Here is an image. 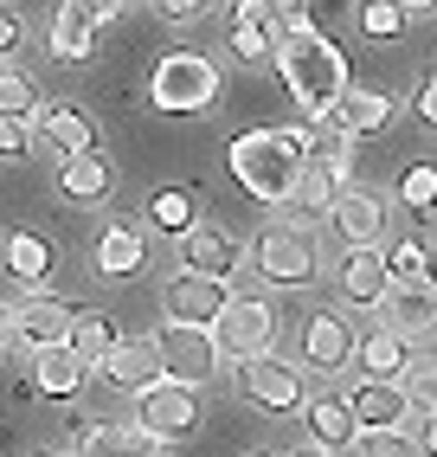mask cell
I'll use <instances>...</instances> for the list:
<instances>
[{"label": "cell", "mask_w": 437, "mask_h": 457, "mask_svg": "<svg viewBox=\"0 0 437 457\" xmlns=\"http://www.w3.org/2000/svg\"><path fill=\"white\" fill-rule=\"evenodd\" d=\"M276 65H284L296 104L309 116H328V104L341 97V84H348V52L328 33H316V26H290V33L276 39Z\"/></svg>", "instance_id": "obj_1"}, {"label": "cell", "mask_w": 437, "mask_h": 457, "mask_svg": "<svg viewBox=\"0 0 437 457\" xmlns=\"http://www.w3.org/2000/svg\"><path fill=\"white\" fill-rule=\"evenodd\" d=\"M302 162H309V129H251L232 142V174L258 200H290Z\"/></svg>", "instance_id": "obj_2"}, {"label": "cell", "mask_w": 437, "mask_h": 457, "mask_svg": "<svg viewBox=\"0 0 437 457\" xmlns=\"http://www.w3.org/2000/svg\"><path fill=\"white\" fill-rule=\"evenodd\" d=\"M212 97H218V65L206 52H168L148 78V104L168 116H200L212 110Z\"/></svg>", "instance_id": "obj_3"}, {"label": "cell", "mask_w": 437, "mask_h": 457, "mask_svg": "<svg viewBox=\"0 0 437 457\" xmlns=\"http://www.w3.org/2000/svg\"><path fill=\"white\" fill-rule=\"evenodd\" d=\"M316 232H309V220H270L264 232H258V245H251V264L264 270L270 284H284V290H296V284H309L316 278Z\"/></svg>", "instance_id": "obj_4"}, {"label": "cell", "mask_w": 437, "mask_h": 457, "mask_svg": "<svg viewBox=\"0 0 437 457\" xmlns=\"http://www.w3.org/2000/svg\"><path fill=\"white\" fill-rule=\"evenodd\" d=\"M212 348L226 361H258L276 348V310L258 296H226V310L212 316Z\"/></svg>", "instance_id": "obj_5"}, {"label": "cell", "mask_w": 437, "mask_h": 457, "mask_svg": "<svg viewBox=\"0 0 437 457\" xmlns=\"http://www.w3.org/2000/svg\"><path fill=\"white\" fill-rule=\"evenodd\" d=\"M200 425V400H194V386H180V380H154L136 393V432L154 438V445H180L186 432Z\"/></svg>", "instance_id": "obj_6"}, {"label": "cell", "mask_w": 437, "mask_h": 457, "mask_svg": "<svg viewBox=\"0 0 437 457\" xmlns=\"http://www.w3.org/2000/svg\"><path fill=\"white\" fill-rule=\"evenodd\" d=\"M161 348V380H180V386H206L218 374V348H212V328H194V322H168L154 335Z\"/></svg>", "instance_id": "obj_7"}, {"label": "cell", "mask_w": 437, "mask_h": 457, "mask_svg": "<svg viewBox=\"0 0 437 457\" xmlns=\"http://www.w3.org/2000/svg\"><path fill=\"white\" fill-rule=\"evenodd\" d=\"M238 393L264 412H296L302 406V374L276 354H258V361H238Z\"/></svg>", "instance_id": "obj_8"}, {"label": "cell", "mask_w": 437, "mask_h": 457, "mask_svg": "<svg viewBox=\"0 0 437 457\" xmlns=\"http://www.w3.org/2000/svg\"><path fill=\"white\" fill-rule=\"evenodd\" d=\"M161 310H168V322L212 328V316L226 310V284H218V278H194V270H180V278L161 290Z\"/></svg>", "instance_id": "obj_9"}, {"label": "cell", "mask_w": 437, "mask_h": 457, "mask_svg": "<svg viewBox=\"0 0 437 457\" xmlns=\"http://www.w3.org/2000/svg\"><path fill=\"white\" fill-rule=\"evenodd\" d=\"M348 354H354L348 316H341V310H316V316H309V328H302V361H309L316 374H341V368H348Z\"/></svg>", "instance_id": "obj_10"}, {"label": "cell", "mask_w": 437, "mask_h": 457, "mask_svg": "<svg viewBox=\"0 0 437 457\" xmlns=\"http://www.w3.org/2000/svg\"><path fill=\"white\" fill-rule=\"evenodd\" d=\"M334 290L348 303H360V310H380V296L392 290L380 245H348V258H341V270H334Z\"/></svg>", "instance_id": "obj_11"}, {"label": "cell", "mask_w": 437, "mask_h": 457, "mask_svg": "<svg viewBox=\"0 0 437 457\" xmlns=\"http://www.w3.org/2000/svg\"><path fill=\"white\" fill-rule=\"evenodd\" d=\"M328 220H334V232L348 238V245H380V238H386V200L348 187V194L328 200Z\"/></svg>", "instance_id": "obj_12"}, {"label": "cell", "mask_w": 437, "mask_h": 457, "mask_svg": "<svg viewBox=\"0 0 437 457\" xmlns=\"http://www.w3.org/2000/svg\"><path fill=\"white\" fill-rule=\"evenodd\" d=\"M103 380L110 386H129V393H142V386H154L161 380V348H154V335H129V342H116L103 361Z\"/></svg>", "instance_id": "obj_13"}, {"label": "cell", "mask_w": 437, "mask_h": 457, "mask_svg": "<svg viewBox=\"0 0 437 457\" xmlns=\"http://www.w3.org/2000/svg\"><path fill=\"white\" fill-rule=\"evenodd\" d=\"M386 116H392V97L373 84H341V97L328 104V123L341 136H373V129H386Z\"/></svg>", "instance_id": "obj_14"}, {"label": "cell", "mask_w": 437, "mask_h": 457, "mask_svg": "<svg viewBox=\"0 0 437 457\" xmlns=\"http://www.w3.org/2000/svg\"><path fill=\"white\" fill-rule=\"evenodd\" d=\"M71 310H78V303H58V296H26V303H13V342H26V348L65 342Z\"/></svg>", "instance_id": "obj_15"}, {"label": "cell", "mask_w": 437, "mask_h": 457, "mask_svg": "<svg viewBox=\"0 0 437 457\" xmlns=\"http://www.w3.org/2000/svg\"><path fill=\"white\" fill-rule=\"evenodd\" d=\"M186 245H180V258H186V270H194V278H218L226 284L232 270H238V238L232 232H218V226H194V232H180Z\"/></svg>", "instance_id": "obj_16"}, {"label": "cell", "mask_w": 437, "mask_h": 457, "mask_svg": "<svg viewBox=\"0 0 437 457\" xmlns=\"http://www.w3.org/2000/svg\"><path fill=\"white\" fill-rule=\"evenodd\" d=\"M348 412H354L360 432H392L412 406H405V386H399V380H360V386L348 393Z\"/></svg>", "instance_id": "obj_17"}, {"label": "cell", "mask_w": 437, "mask_h": 457, "mask_svg": "<svg viewBox=\"0 0 437 457\" xmlns=\"http://www.w3.org/2000/svg\"><path fill=\"white\" fill-rule=\"evenodd\" d=\"M97 13L84 7V0H58V13H52V52L58 58H71V65H84V58H97Z\"/></svg>", "instance_id": "obj_18"}, {"label": "cell", "mask_w": 437, "mask_h": 457, "mask_svg": "<svg viewBox=\"0 0 437 457\" xmlns=\"http://www.w3.org/2000/svg\"><path fill=\"white\" fill-rule=\"evenodd\" d=\"M84 361L65 348V342H52V348H33V393H52V400H78L84 393Z\"/></svg>", "instance_id": "obj_19"}, {"label": "cell", "mask_w": 437, "mask_h": 457, "mask_svg": "<svg viewBox=\"0 0 437 457\" xmlns=\"http://www.w3.org/2000/svg\"><path fill=\"white\" fill-rule=\"evenodd\" d=\"M348 361H354L367 380H399L405 368H412V354H405V335H392V328H367Z\"/></svg>", "instance_id": "obj_20"}, {"label": "cell", "mask_w": 437, "mask_h": 457, "mask_svg": "<svg viewBox=\"0 0 437 457\" xmlns=\"http://www.w3.org/2000/svg\"><path fill=\"white\" fill-rule=\"evenodd\" d=\"M45 142L58 155H97V123H90L78 104H52L45 110Z\"/></svg>", "instance_id": "obj_21"}, {"label": "cell", "mask_w": 437, "mask_h": 457, "mask_svg": "<svg viewBox=\"0 0 437 457\" xmlns=\"http://www.w3.org/2000/svg\"><path fill=\"white\" fill-rule=\"evenodd\" d=\"M302 419H309V438H316L322 451H341V445H354V412H348V400H334V393H322V400H309L302 406Z\"/></svg>", "instance_id": "obj_22"}, {"label": "cell", "mask_w": 437, "mask_h": 457, "mask_svg": "<svg viewBox=\"0 0 437 457\" xmlns=\"http://www.w3.org/2000/svg\"><path fill=\"white\" fill-rule=\"evenodd\" d=\"M71 457H161V445L142 432H116V425H84Z\"/></svg>", "instance_id": "obj_23"}, {"label": "cell", "mask_w": 437, "mask_h": 457, "mask_svg": "<svg viewBox=\"0 0 437 457\" xmlns=\"http://www.w3.org/2000/svg\"><path fill=\"white\" fill-rule=\"evenodd\" d=\"M142 264H148V245H142L136 226H110L97 238V270H103V278H136Z\"/></svg>", "instance_id": "obj_24"}, {"label": "cell", "mask_w": 437, "mask_h": 457, "mask_svg": "<svg viewBox=\"0 0 437 457\" xmlns=\"http://www.w3.org/2000/svg\"><path fill=\"white\" fill-rule=\"evenodd\" d=\"M386 310H392V335H431V284H399V290H386L380 296Z\"/></svg>", "instance_id": "obj_25"}, {"label": "cell", "mask_w": 437, "mask_h": 457, "mask_svg": "<svg viewBox=\"0 0 437 457\" xmlns=\"http://www.w3.org/2000/svg\"><path fill=\"white\" fill-rule=\"evenodd\" d=\"M7 270H13V284H45L52 278V245L39 232H7Z\"/></svg>", "instance_id": "obj_26"}, {"label": "cell", "mask_w": 437, "mask_h": 457, "mask_svg": "<svg viewBox=\"0 0 437 457\" xmlns=\"http://www.w3.org/2000/svg\"><path fill=\"white\" fill-rule=\"evenodd\" d=\"M110 187L116 180H110L103 155H65V168H58V194L65 200H103Z\"/></svg>", "instance_id": "obj_27"}, {"label": "cell", "mask_w": 437, "mask_h": 457, "mask_svg": "<svg viewBox=\"0 0 437 457\" xmlns=\"http://www.w3.org/2000/svg\"><path fill=\"white\" fill-rule=\"evenodd\" d=\"M65 348L84 361V368H97V361L116 348V328L97 316V310H71V328H65Z\"/></svg>", "instance_id": "obj_28"}, {"label": "cell", "mask_w": 437, "mask_h": 457, "mask_svg": "<svg viewBox=\"0 0 437 457\" xmlns=\"http://www.w3.org/2000/svg\"><path fill=\"white\" fill-rule=\"evenodd\" d=\"M341 194V180L328 174V168H316V162H302V174H296V187H290V200L302 206V220H316V212H328V200Z\"/></svg>", "instance_id": "obj_29"}, {"label": "cell", "mask_w": 437, "mask_h": 457, "mask_svg": "<svg viewBox=\"0 0 437 457\" xmlns=\"http://www.w3.org/2000/svg\"><path fill=\"white\" fill-rule=\"evenodd\" d=\"M148 226H161V232H194V194H186V187L148 194Z\"/></svg>", "instance_id": "obj_30"}, {"label": "cell", "mask_w": 437, "mask_h": 457, "mask_svg": "<svg viewBox=\"0 0 437 457\" xmlns=\"http://www.w3.org/2000/svg\"><path fill=\"white\" fill-rule=\"evenodd\" d=\"M290 26L276 20V26H232V52L244 58V65H270L276 58V39H284Z\"/></svg>", "instance_id": "obj_31"}, {"label": "cell", "mask_w": 437, "mask_h": 457, "mask_svg": "<svg viewBox=\"0 0 437 457\" xmlns=\"http://www.w3.org/2000/svg\"><path fill=\"white\" fill-rule=\"evenodd\" d=\"M380 258H386V278L392 284H431V252L418 245V238H405V245H392Z\"/></svg>", "instance_id": "obj_32"}, {"label": "cell", "mask_w": 437, "mask_h": 457, "mask_svg": "<svg viewBox=\"0 0 437 457\" xmlns=\"http://www.w3.org/2000/svg\"><path fill=\"white\" fill-rule=\"evenodd\" d=\"M39 110V84L20 65H0V116H33Z\"/></svg>", "instance_id": "obj_33"}, {"label": "cell", "mask_w": 437, "mask_h": 457, "mask_svg": "<svg viewBox=\"0 0 437 457\" xmlns=\"http://www.w3.org/2000/svg\"><path fill=\"white\" fill-rule=\"evenodd\" d=\"M405 20H412V13H405L399 0H367V7H360V33L367 39H399Z\"/></svg>", "instance_id": "obj_34"}, {"label": "cell", "mask_w": 437, "mask_h": 457, "mask_svg": "<svg viewBox=\"0 0 437 457\" xmlns=\"http://www.w3.org/2000/svg\"><path fill=\"white\" fill-rule=\"evenodd\" d=\"M399 200L412 206L418 220L431 212V200H437V174H431V162H418V168H405V174H399Z\"/></svg>", "instance_id": "obj_35"}, {"label": "cell", "mask_w": 437, "mask_h": 457, "mask_svg": "<svg viewBox=\"0 0 437 457\" xmlns=\"http://www.w3.org/2000/svg\"><path fill=\"white\" fill-rule=\"evenodd\" d=\"M354 445H360V457H418V445L405 438L399 425L392 432H354Z\"/></svg>", "instance_id": "obj_36"}, {"label": "cell", "mask_w": 437, "mask_h": 457, "mask_svg": "<svg viewBox=\"0 0 437 457\" xmlns=\"http://www.w3.org/2000/svg\"><path fill=\"white\" fill-rule=\"evenodd\" d=\"M26 148H33L26 116H0V162H26Z\"/></svg>", "instance_id": "obj_37"}, {"label": "cell", "mask_w": 437, "mask_h": 457, "mask_svg": "<svg viewBox=\"0 0 437 457\" xmlns=\"http://www.w3.org/2000/svg\"><path fill=\"white\" fill-rule=\"evenodd\" d=\"M270 7H276V20H284V26H316L328 0H270Z\"/></svg>", "instance_id": "obj_38"}, {"label": "cell", "mask_w": 437, "mask_h": 457, "mask_svg": "<svg viewBox=\"0 0 437 457\" xmlns=\"http://www.w3.org/2000/svg\"><path fill=\"white\" fill-rule=\"evenodd\" d=\"M232 26H276V7H270V0H238Z\"/></svg>", "instance_id": "obj_39"}, {"label": "cell", "mask_w": 437, "mask_h": 457, "mask_svg": "<svg viewBox=\"0 0 437 457\" xmlns=\"http://www.w3.org/2000/svg\"><path fill=\"white\" fill-rule=\"evenodd\" d=\"M412 116H418V123H425V129L437 123V84H431V78H425V84L412 90Z\"/></svg>", "instance_id": "obj_40"}, {"label": "cell", "mask_w": 437, "mask_h": 457, "mask_svg": "<svg viewBox=\"0 0 437 457\" xmlns=\"http://www.w3.org/2000/svg\"><path fill=\"white\" fill-rule=\"evenodd\" d=\"M154 13H168V20H200L206 13V0H148Z\"/></svg>", "instance_id": "obj_41"}, {"label": "cell", "mask_w": 437, "mask_h": 457, "mask_svg": "<svg viewBox=\"0 0 437 457\" xmlns=\"http://www.w3.org/2000/svg\"><path fill=\"white\" fill-rule=\"evenodd\" d=\"M0 52H20V13L0 7Z\"/></svg>", "instance_id": "obj_42"}, {"label": "cell", "mask_w": 437, "mask_h": 457, "mask_svg": "<svg viewBox=\"0 0 437 457\" xmlns=\"http://www.w3.org/2000/svg\"><path fill=\"white\" fill-rule=\"evenodd\" d=\"M13 348V303H0V354Z\"/></svg>", "instance_id": "obj_43"}, {"label": "cell", "mask_w": 437, "mask_h": 457, "mask_svg": "<svg viewBox=\"0 0 437 457\" xmlns=\"http://www.w3.org/2000/svg\"><path fill=\"white\" fill-rule=\"evenodd\" d=\"M399 7H405V13H431V0H399Z\"/></svg>", "instance_id": "obj_44"}, {"label": "cell", "mask_w": 437, "mask_h": 457, "mask_svg": "<svg viewBox=\"0 0 437 457\" xmlns=\"http://www.w3.org/2000/svg\"><path fill=\"white\" fill-rule=\"evenodd\" d=\"M296 457H334V451H322V445H309V451H296Z\"/></svg>", "instance_id": "obj_45"}, {"label": "cell", "mask_w": 437, "mask_h": 457, "mask_svg": "<svg viewBox=\"0 0 437 457\" xmlns=\"http://www.w3.org/2000/svg\"><path fill=\"white\" fill-rule=\"evenodd\" d=\"M116 7H129V0H116Z\"/></svg>", "instance_id": "obj_46"}]
</instances>
